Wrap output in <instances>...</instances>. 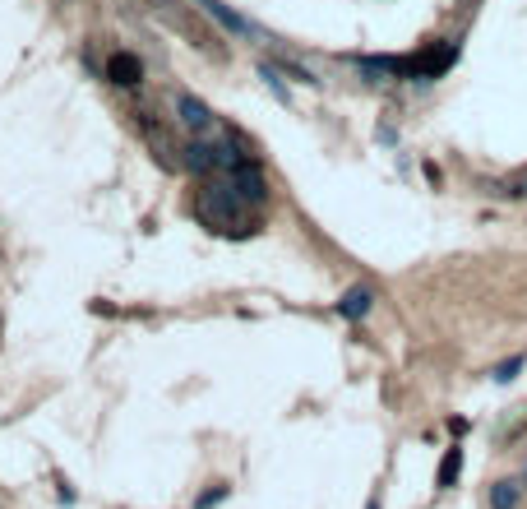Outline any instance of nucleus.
I'll list each match as a JSON object with an SVG mask.
<instances>
[{
    "label": "nucleus",
    "mask_w": 527,
    "mask_h": 509,
    "mask_svg": "<svg viewBox=\"0 0 527 509\" xmlns=\"http://www.w3.org/2000/svg\"><path fill=\"white\" fill-rule=\"evenodd\" d=\"M241 195L232 191V185H222V181H213L208 191L200 195V213L213 223V227H241Z\"/></svg>",
    "instance_id": "obj_1"
},
{
    "label": "nucleus",
    "mask_w": 527,
    "mask_h": 509,
    "mask_svg": "<svg viewBox=\"0 0 527 509\" xmlns=\"http://www.w3.org/2000/svg\"><path fill=\"white\" fill-rule=\"evenodd\" d=\"M227 185L245 199V204H264L268 199V181H264V172H259V163L255 157H241V163L227 172Z\"/></svg>",
    "instance_id": "obj_2"
},
{
    "label": "nucleus",
    "mask_w": 527,
    "mask_h": 509,
    "mask_svg": "<svg viewBox=\"0 0 527 509\" xmlns=\"http://www.w3.org/2000/svg\"><path fill=\"white\" fill-rule=\"evenodd\" d=\"M176 116H181V125L185 130H194V135H204V130H213V112L194 98V93H181L176 98Z\"/></svg>",
    "instance_id": "obj_3"
},
{
    "label": "nucleus",
    "mask_w": 527,
    "mask_h": 509,
    "mask_svg": "<svg viewBox=\"0 0 527 509\" xmlns=\"http://www.w3.org/2000/svg\"><path fill=\"white\" fill-rule=\"evenodd\" d=\"M106 79L121 89H134L139 79H144V65H139V56H130V51H116V56H106Z\"/></svg>",
    "instance_id": "obj_4"
},
{
    "label": "nucleus",
    "mask_w": 527,
    "mask_h": 509,
    "mask_svg": "<svg viewBox=\"0 0 527 509\" xmlns=\"http://www.w3.org/2000/svg\"><path fill=\"white\" fill-rule=\"evenodd\" d=\"M370 306H375V292H370V287H347L343 301H338V315H343V319H366Z\"/></svg>",
    "instance_id": "obj_5"
},
{
    "label": "nucleus",
    "mask_w": 527,
    "mask_h": 509,
    "mask_svg": "<svg viewBox=\"0 0 527 509\" xmlns=\"http://www.w3.org/2000/svg\"><path fill=\"white\" fill-rule=\"evenodd\" d=\"M200 5L222 23V29H232V33H241V38H250V33H255V23H250V19H241L236 10H227V5H222V0H200Z\"/></svg>",
    "instance_id": "obj_6"
},
{
    "label": "nucleus",
    "mask_w": 527,
    "mask_h": 509,
    "mask_svg": "<svg viewBox=\"0 0 527 509\" xmlns=\"http://www.w3.org/2000/svg\"><path fill=\"white\" fill-rule=\"evenodd\" d=\"M518 500H523V481H514V477L490 487V509H518Z\"/></svg>",
    "instance_id": "obj_7"
},
{
    "label": "nucleus",
    "mask_w": 527,
    "mask_h": 509,
    "mask_svg": "<svg viewBox=\"0 0 527 509\" xmlns=\"http://www.w3.org/2000/svg\"><path fill=\"white\" fill-rule=\"evenodd\" d=\"M495 195H505V199H527V167L499 181V185H495Z\"/></svg>",
    "instance_id": "obj_8"
},
{
    "label": "nucleus",
    "mask_w": 527,
    "mask_h": 509,
    "mask_svg": "<svg viewBox=\"0 0 527 509\" xmlns=\"http://www.w3.org/2000/svg\"><path fill=\"white\" fill-rule=\"evenodd\" d=\"M458 468H463V449H449V454H444V463H439V487H454V481H458Z\"/></svg>",
    "instance_id": "obj_9"
},
{
    "label": "nucleus",
    "mask_w": 527,
    "mask_h": 509,
    "mask_svg": "<svg viewBox=\"0 0 527 509\" xmlns=\"http://www.w3.org/2000/svg\"><path fill=\"white\" fill-rule=\"evenodd\" d=\"M523 366H527V357H509V361H499V366L490 370V380H499V385H509V380H514V375H518Z\"/></svg>",
    "instance_id": "obj_10"
},
{
    "label": "nucleus",
    "mask_w": 527,
    "mask_h": 509,
    "mask_svg": "<svg viewBox=\"0 0 527 509\" xmlns=\"http://www.w3.org/2000/svg\"><path fill=\"white\" fill-rule=\"evenodd\" d=\"M227 500V487H213V491H204L200 500H194V509H213V505H222Z\"/></svg>",
    "instance_id": "obj_11"
},
{
    "label": "nucleus",
    "mask_w": 527,
    "mask_h": 509,
    "mask_svg": "<svg viewBox=\"0 0 527 509\" xmlns=\"http://www.w3.org/2000/svg\"><path fill=\"white\" fill-rule=\"evenodd\" d=\"M370 509H379V505H375V500H370Z\"/></svg>",
    "instance_id": "obj_12"
}]
</instances>
